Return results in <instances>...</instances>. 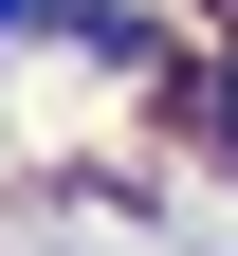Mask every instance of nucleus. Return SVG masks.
I'll use <instances>...</instances> for the list:
<instances>
[{
	"instance_id": "nucleus-1",
	"label": "nucleus",
	"mask_w": 238,
	"mask_h": 256,
	"mask_svg": "<svg viewBox=\"0 0 238 256\" xmlns=\"http://www.w3.org/2000/svg\"><path fill=\"white\" fill-rule=\"evenodd\" d=\"M201 128H220V165H238V55H220V74H201Z\"/></svg>"
},
{
	"instance_id": "nucleus-2",
	"label": "nucleus",
	"mask_w": 238,
	"mask_h": 256,
	"mask_svg": "<svg viewBox=\"0 0 238 256\" xmlns=\"http://www.w3.org/2000/svg\"><path fill=\"white\" fill-rule=\"evenodd\" d=\"M37 18H55V0H0V37H37Z\"/></svg>"
}]
</instances>
